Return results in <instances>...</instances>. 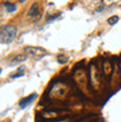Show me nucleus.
I'll return each instance as SVG.
<instances>
[{
  "instance_id": "4",
  "label": "nucleus",
  "mask_w": 121,
  "mask_h": 122,
  "mask_svg": "<svg viewBox=\"0 0 121 122\" xmlns=\"http://www.w3.org/2000/svg\"><path fill=\"white\" fill-rule=\"evenodd\" d=\"M39 15V5L37 2H33L32 6L30 7V9L28 11V17L30 18H35Z\"/></svg>"
},
{
  "instance_id": "8",
  "label": "nucleus",
  "mask_w": 121,
  "mask_h": 122,
  "mask_svg": "<svg viewBox=\"0 0 121 122\" xmlns=\"http://www.w3.org/2000/svg\"><path fill=\"white\" fill-rule=\"evenodd\" d=\"M23 76H25V73H23V72H18V73L11 74V76H10V78H11V79H16V78H19V77H23Z\"/></svg>"
},
{
  "instance_id": "1",
  "label": "nucleus",
  "mask_w": 121,
  "mask_h": 122,
  "mask_svg": "<svg viewBox=\"0 0 121 122\" xmlns=\"http://www.w3.org/2000/svg\"><path fill=\"white\" fill-rule=\"evenodd\" d=\"M17 32H18V29L13 25L2 26L0 28V43H5V45L11 43L16 38Z\"/></svg>"
},
{
  "instance_id": "2",
  "label": "nucleus",
  "mask_w": 121,
  "mask_h": 122,
  "mask_svg": "<svg viewBox=\"0 0 121 122\" xmlns=\"http://www.w3.org/2000/svg\"><path fill=\"white\" fill-rule=\"evenodd\" d=\"M37 98V93H32V94H30V96L26 97V98H23L22 100H20L19 101V108L20 109H26L27 107L29 106V104H31L33 101H35V99Z\"/></svg>"
},
{
  "instance_id": "3",
  "label": "nucleus",
  "mask_w": 121,
  "mask_h": 122,
  "mask_svg": "<svg viewBox=\"0 0 121 122\" xmlns=\"http://www.w3.org/2000/svg\"><path fill=\"white\" fill-rule=\"evenodd\" d=\"M25 51L27 52L28 55H31V56H40V55H45V53H47L45 49L37 48V47H26Z\"/></svg>"
},
{
  "instance_id": "9",
  "label": "nucleus",
  "mask_w": 121,
  "mask_h": 122,
  "mask_svg": "<svg viewBox=\"0 0 121 122\" xmlns=\"http://www.w3.org/2000/svg\"><path fill=\"white\" fill-rule=\"evenodd\" d=\"M1 72H2V69H1V68H0V74H1Z\"/></svg>"
},
{
  "instance_id": "6",
  "label": "nucleus",
  "mask_w": 121,
  "mask_h": 122,
  "mask_svg": "<svg viewBox=\"0 0 121 122\" xmlns=\"http://www.w3.org/2000/svg\"><path fill=\"white\" fill-rule=\"evenodd\" d=\"M27 60V57L26 56H17L16 58L12 60V62L11 63L12 64H16V63H20V62H22V61Z\"/></svg>"
},
{
  "instance_id": "5",
  "label": "nucleus",
  "mask_w": 121,
  "mask_h": 122,
  "mask_svg": "<svg viewBox=\"0 0 121 122\" xmlns=\"http://www.w3.org/2000/svg\"><path fill=\"white\" fill-rule=\"evenodd\" d=\"M5 8H7V11L8 12H15L17 10V6L16 3H12V2H5L3 3Z\"/></svg>"
},
{
  "instance_id": "7",
  "label": "nucleus",
  "mask_w": 121,
  "mask_h": 122,
  "mask_svg": "<svg viewBox=\"0 0 121 122\" xmlns=\"http://www.w3.org/2000/svg\"><path fill=\"white\" fill-rule=\"evenodd\" d=\"M119 21V17L118 16H112L110 17L108 19V23L110 25V26H113V25H116V23Z\"/></svg>"
}]
</instances>
